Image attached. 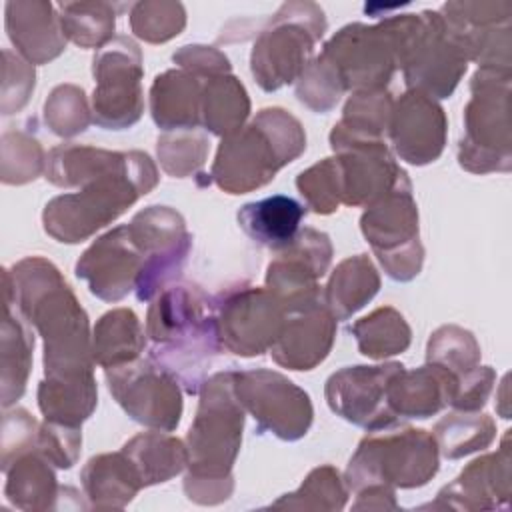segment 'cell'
I'll list each match as a JSON object with an SVG mask.
<instances>
[{
	"mask_svg": "<svg viewBox=\"0 0 512 512\" xmlns=\"http://www.w3.org/2000/svg\"><path fill=\"white\" fill-rule=\"evenodd\" d=\"M234 394L260 434L268 432L292 442L306 436L312 424L310 396L280 372L234 370Z\"/></svg>",
	"mask_w": 512,
	"mask_h": 512,
	"instance_id": "obj_14",
	"label": "cell"
},
{
	"mask_svg": "<svg viewBox=\"0 0 512 512\" xmlns=\"http://www.w3.org/2000/svg\"><path fill=\"white\" fill-rule=\"evenodd\" d=\"M172 60L180 64L184 70L194 72L202 78L218 76V74H228L230 72V62L228 58L218 52L216 48L210 46H184L182 50L174 52Z\"/></svg>",
	"mask_w": 512,
	"mask_h": 512,
	"instance_id": "obj_47",
	"label": "cell"
},
{
	"mask_svg": "<svg viewBox=\"0 0 512 512\" xmlns=\"http://www.w3.org/2000/svg\"><path fill=\"white\" fill-rule=\"evenodd\" d=\"M332 260L328 234L314 228L298 232L296 240L276 252L266 270V288L282 302L288 314L324 304L318 278H322Z\"/></svg>",
	"mask_w": 512,
	"mask_h": 512,
	"instance_id": "obj_17",
	"label": "cell"
},
{
	"mask_svg": "<svg viewBox=\"0 0 512 512\" xmlns=\"http://www.w3.org/2000/svg\"><path fill=\"white\" fill-rule=\"evenodd\" d=\"M296 188L306 200V206L316 214L336 212L342 204V182L336 158H324L300 172L296 178Z\"/></svg>",
	"mask_w": 512,
	"mask_h": 512,
	"instance_id": "obj_42",
	"label": "cell"
},
{
	"mask_svg": "<svg viewBox=\"0 0 512 512\" xmlns=\"http://www.w3.org/2000/svg\"><path fill=\"white\" fill-rule=\"evenodd\" d=\"M436 472L438 444L434 436L420 428L392 424L362 438L348 462L344 484L354 492L374 484L418 488Z\"/></svg>",
	"mask_w": 512,
	"mask_h": 512,
	"instance_id": "obj_6",
	"label": "cell"
},
{
	"mask_svg": "<svg viewBox=\"0 0 512 512\" xmlns=\"http://www.w3.org/2000/svg\"><path fill=\"white\" fill-rule=\"evenodd\" d=\"M250 100L242 82L232 74H218L204 80L200 126L226 138L244 126Z\"/></svg>",
	"mask_w": 512,
	"mask_h": 512,
	"instance_id": "obj_30",
	"label": "cell"
},
{
	"mask_svg": "<svg viewBox=\"0 0 512 512\" xmlns=\"http://www.w3.org/2000/svg\"><path fill=\"white\" fill-rule=\"evenodd\" d=\"M304 150L302 124L282 108H264L248 126L222 138L210 178L228 194H244L272 182Z\"/></svg>",
	"mask_w": 512,
	"mask_h": 512,
	"instance_id": "obj_5",
	"label": "cell"
},
{
	"mask_svg": "<svg viewBox=\"0 0 512 512\" xmlns=\"http://www.w3.org/2000/svg\"><path fill=\"white\" fill-rule=\"evenodd\" d=\"M122 450L134 462L144 488L166 482L188 466L186 446L162 432H142L128 440Z\"/></svg>",
	"mask_w": 512,
	"mask_h": 512,
	"instance_id": "obj_31",
	"label": "cell"
},
{
	"mask_svg": "<svg viewBox=\"0 0 512 512\" xmlns=\"http://www.w3.org/2000/svg\"><path fill=\"white\" fill-rule=\"evenodd\" d=\"M306 216V206L286 194H274L248 202L238 210V224L244 234L258 246L280 252L288 248Z\"/></svg>",
	"mask_w": 512,
	"mask_h": 512,
	"instance_id": "obj_25",
	"label": "cell"
},
{
	"mask_svg": "<svg viewBox=\"0 0 512 512\" xmlns=\"http://www.w3.org/2000/svg\"><path fill=\"white\" fill-rule=\"evenodd\" d=\"M222 348L238 356H260L278 340L288 312L258 286H236L214 298Z\"/></svg>",
	"mask_w": 512,
	"mask_h": 512,
	"instance_id": "obj_15",
	"label": "cell"
},
{
	"mask_svg": "<svg viewBox=\"0 0 512 512\" xmlns=\"http://www.w3.org/2000/svg\"><path fill=\"white\" fill-rule=\"evenodd\" d=\"M152 264L148 240L132 218L100 236L76 262V276L106 302L122 300L146 278Z\"/></svg>",
	"mask_w": 512,
	"mask_h": 512,
	"instance_id": "obj_12",
	"label": "cell"
},
{
	"mask_svg": "<svg viewBox=\"0 0 512 512\" xmlns=\"http://www.w3.org/2000/svg\"><path fill=\"white\" fill-rule=\"evenodd\" d=\"M458 380L448 370L426 362L416 370L404 366L388 384V404L396 418H428L450 406Z\"/></svg>",
	"mask_w": 512,
	"mask_h": 512,
	"instance_id": "obj_22",
	"label": "cell"
},
{
	"mask_svg": "<svg viewBox=\"0 0 512 512\" xmlns=\"http://www.w3.org/2000/svg\"><path fill=\"white\" fill-rule=\"evenodd\" d=\"M388 136L402 160L416 166L430 164L446 144L444 110L434 98L408 90L392 106Z\"/></svg>",
	"mask_w": 512,
	"mask_h": 512,
	"instance_id": "obj_19",
	"label": "cell"
},
{
	"mask_svg": "<svg viewBox=\"0 0 512 512\" xmlns=\"http://www.w3.org/2000/svg\"><path fill=\"white\" fill-rule=\"evenodd\" d=\"M360 230L390 278L408 282L420 274L424 248L418 238V208L406 172L382 198L366 206Z\"/></svg>",
	"mask_w": 512,
	"mask_h": 512,
	"instance_id": "obj_9",
	"label": "cell"
},
{
	"mask_svg": "<svg viewBox=\"0 0 512 512\" xmlns=\"http://www.w3.org/2000/svg\"><path fill=\"white\" fill-rule=\"evenodd\" d=\"M44 118L50 130L58 136H76L90 124V110L84 90L74 84H62L52 90L44 104Z\"/></svg>",
	"mask_w": 512,
	"mask_h": 512,
	"instance_id": "obj_43",
	"label": "cell"
},
{
	"mask_svg": "<svg viewBox=\"0 0 512 512\" xmlns=\"http://www.w3.org/2000/svg\"><path fill=\"white\" fill-rule=\"evenodd\" d=\"M470 90L458 162L474 174L508 172L512 160L510 70L480 68L472 76Z\"/></svg>",
	"mask_w": 512,
	"mask_h": 512,
	"instance_id": "obj_7",
	"label": "cell"
},
{
	"mask_svg": "<svg viewBox=\"0 0 512 512\" xmlns=\"http://www.w3.org/2000/svg\"><path fill=\"white\" fill-rule=\"evenodd\" d=\"M116 156L118 152L114 150L82 144H60L46 156V180L62 188L82 186L88 178L110 166Z\"/></svg>",
	"mask_w": 512,
	"mask_h": 512,
	"instance_id": "obj_37",
	"label": "cell"
},
{
	"mask_svg": "<svg viewBox=\"0 0 512 512\" xmlns=\"http://www.w3.org/2000/svg\"><path fill=\"white\" fill-rule=\"evenodd\" d=\"M380 288V276L366 254L342 260L332 272L322 302L336 320H346L370 302Z\"/></svg>",
	"mask_w": 512,
	"mask_h": 512,
	"instance_id": "obj_28",
	"label": "cell"
},
{
	"mask_svg": "<svg viewBox=\"0 0 512 512\" xmlns=\"http://www.w3.org/2000/svg\"><path fill=\"white\" fill-rule=\"evenodd\" d=\"M358 350L368 358H388L402 354L410 346V326L392 306L376 308L350 326Z\"/></svg>",
	"mask_w": 512,
	"mask_h": 512,
	"instance_id": "obj_35",
	"label": "cell"
},
{
	"mask_svg": "<svg viewBox=\"0 0 512 512\" xmlns=\"http://www.w3.org/2000/svg\"><path fill=\"white\" fill-rule=\"evenodd\" d=\"M8 274L20 316L44 338V376L64 380L94 374L88 316L60 270L46 258L30 256Z\"/></svg>",
	"mask_w": 512,
	"mask_h": 512,
	"instance_id": "obj_1",
	"label": "cell"
},
{
	"mask_svg": "<svg viewBox=\"0 0 512 512\" xmlns=\"http://www.w3.org/2000/svg\"><path fill=\"white\" fill-rule=\"evenodd\" d=\"M60 24L68 40L80 48H102L114 36L116 12L108 2H62Z\"/></svg>",
	"mask_w": 512,
	"mask_h": 512,
	"instance_id": "obj_36",
	"label": "cell"
},
{
	"mask_svg": "<svg viewBox=\"0 0 512 512\" xmlns=\"http://www.w3.org/2000/svg\"><path fill=\"white\" fill-rule=\"evenodd\" d=\"M144 348L146 330L130 308L110 310L94 326L92 358L104 370L140 358Z\"/></svg>",
	"mask_w": 512,
	"mask_h": 512,
	"instance_id": "obj_27",
	"label": "cell"
},
{
	"mask_svg": "<svg viewBox=\"0 0 512 512\" xmlns=\"http://www.w3.org/2000/svg\"><path fill=\"white\" fill-rule=\"evenodd\" d=\"M344 88L322 56H316L296 84V96L314 112H328L340 100Z\"/></svg>",
	"mask_w": 512,
	"mask_h": 512,
	"instance_id": "obj_44",
	"label": "cell"
},
{
	"mask_svg": "<svg viewBox=\"0 0 512 512\" xmlns=\"http://www.w3.org/2000/svg\"><path fill=\"white\" fill-rule=\"evenodd\" d=\"M80 480L92 508H124L144 488L134 462L124 450L90 458L80 472Z\"/></svg>",
	"mask_w": 512,
	"mask_h": 512,
	"instance_id": "obj_26",
	"label": "cell"
},
{
	"mask_svg": "<svg viewBox=\"0 0 512 512\" xmlns=\"http://www.w3.org/2000/svg\"><path fill=\"white\" fill-rule=\"evenodd\" d=\"M96 80L92 120L104 130H124L144 112L142 52L128 36H116L92 60Z\"/></svg>",
	"mask_w": 512,
	"mask_h": 512,
	"instance_id": "obj_11",
	"label": "cell"
},
{
	"mask_svg": "<svg viewBox=\"0 0 512 512\" xmlns=\"http://www.w3.org/2000/svg\"><path fill=\"white\" fill-rule=\"evenodd\" d=\"M6 474V498L22 510H46L54 508V500L60 496L56 476L50 462L38 452L30 450L18 456Z\"/></svg>",
	"mask_w": 512,
	"mask_h": 512,
	"instance_id": "obj_29",
	"label": "cell"
},
{
	"mask_svg": "<svg viewBox=\"0 0 512 512\" xmlns=\"http://www.w3.org/2000/svg\"><path fill=\"white\" fill-rule=\"evenodd\" d=\"M12 156L18 160H16L14 170L2 178L4 184L30 182L42 172V168L46 164V158H44V152H42V146L38 144V140L20 130L18 132L8 130L2 136V158H12Z\"/></svg>",
	"mask_w": 512,
	"mask_h": 512,
	"instance_id": "obj_45",
	"label": "cell"
},
{
	"mask_svg": "<svg viewBox=\"0 0 512 512\" xmlns=\"http://www.w3.org/2000/svg\"><path fill=\"white\" fill-rule=\"evenodd\" d=\"M400 362L378 366H346L326 380V402L344 420L372 432L398 422L388 404V384Z\"/></svg>",
	"mask_w": 512,
	"mask_h": 512,
	"instance_id": "obj_18",
	"label": "cell"
},
{
	"mask_svg": "<svg viewBox=\"0 0 512 512\" xmlns=\"http://www.w3.org/2000/svg\"><path fill=\"white\" fill-rule=\"evenodd\" d=\"M510 430L500 448L470 462L454 482L438 492L432 508L488 510L506 508L510 500Z\"/></svg>",
	"mask_w": 512,
	"mask_h": 512,
	"instance_id": "obj_20",
	"label": "cell"
},
{
	"mask_svg": "<svg viewBox=\"0 0 512 512\" xmlns=\"http://www.w3.org/2000/svg\"><path fill=\"white\" fill-rule=\"evenodd\" d=\"M80 446H82L80 426H66V424H56L46 420V424H42L38 430L36 450L56 468L66 470L72 464H76L80 456Z\"/></svg>",
	"mask_w": 512,
	"mask_h": 512,
	"instance_id": "obj_46",
	"label": "cell"
},
{
	"mask_svg": "<svg viewBox=\"0 0 512 512\" xmlns=\"http://www.w3.org/2000/svg\"><path fill=\"white\" fill-rule=\"evenodd\" d=\"M158 182L148 154L118 152L116 160L88 178L80 192L52 198L42 214L44 230L58 242L78 244L126 212Z\"/></svg>",
	"mask_w": 512,
	"mask_h": 512,
	"instance_id": "obj_4",
	"label": "cell"
},
{
	"mask_svg": "<svg viewBox=\"0 0 512 512\" xmlns=\"http://www.w3.org/2000/svg\"><path fill=\"white\" fill-rule=\"evenodd\" d=\"M94 374L82 378H44L38 386V406L48 422L80 426L96 408Z\"/></svg>",
	"mask_w": 512,
	"mask_h": 512,
	"instance_id": "obj_32",
	"label": "cell"
},
{
	"mask_svg": "<svg viewBox=\"0 0 512 512\" xmlns=\"http://www.w3.org/2000/svg\"><path fill=\"white\" fill-rule=\"evenodd\" d=\"M104 374L110 394L132 420L162 432H172L180 424V382L150 356L106 368Z\"/></svg>",
	"mask_w": 512,
	"mask_h": 512,
	"instance_id": "obj_16",
	"label": "cell"
},
{
	"mask_svg": "<svg viewBox=\"0 0 512 512\" xmlns=\"http://www.w3.org/2000/svg\"><path fill=\"white\" fill-rule=\"evenodd\" d=\"M6 30L16 50L32 64L56 58L66 46L60 16L50 2H8Z\"/></svg>",
	"mask_w": 512,
	"mask_h": 512,
	"instance_id": "obj_23",
	"label": "cell"
},
{
	"mask_svg": "<svg viewBox=\"0 0 512 512\" xmlns=\"http://www.w3.org/2000/svg\"><path fill=\"white\" fill-rule=\"evenodd\" d=\"M158 158L162 168L174 178H186L204 164L208 138L196 130H172L158 138Z\"/></svg>",
	"mask_w": 512,
	"mask_h": 512,
	"instance_id": "obj_40",
	"label": "cell"
},
{
	"mask_svg": "<svg viewBox=\"0 0 512 512\" xmlns=\"http://www.w3.org/2000/svg\"><path fill=\"white\" fill-rule=\"evenodd\" d=\"M246 410L234 394V370L216 372L200 388L196 418L186 436L184 492L198 504H218L232 494V466L240 452Z\"/></svg>",
	"mask_w": 512,
	"mask_h": 512,
	"instance_id": "obj_3",
	"label": "cell"
},
{
	"mask_svg": "<svg viewBox=\"0 0 512 512\" xmlns=\"http://www.w3.org/2000/svg\"><path fill=\"white\" fill-rule=\"evenodd\" d=\"M346 496L348 490L338 470L334 466H320L306 476L296 492L284 494V498L276 500L272 506L298 510H342Z\"/></svg>",
	"mask_w": 512,
	"mask_h": 512,
	"instance_id": "obj_39",
	"label": "cell"
},
{
	"mask_svg": "<svg viewBox=\"0 0 512 512\" xmlns=\"http://www.w3.org/2000/svg\"><path fill=\"white\" fill-rule=\"evenodd\" d=\"M132 32L152 44L178 36L186 26V12L180 2H138L130 12Z\"/></svg>",
	"mask_w": 512,
	"mask_h": 512,
	"instance_id": "obj_41",
	"label": "cell"
},
{
	"mask_svg": "<svg viewBox=\"0 0 512 512\" xmlns=\"http://www.w3.org/2000/svg\"><path fill=\"white\" fill-rule=\"evenodd\" d=\"M334 336L336 318L324 304H316L288 314L270 354L284 368L312 370L328 356Z\"/></svg>",
	"mask_w": 512,
	"mask_h": 512,
	"instance_id": "obj_21",
	"label": "cell"
},
{
	"mask_svg": "<svg viewBox=\"0 0 512 512\" xmlns=\"http://www.w3.org/2000/svg\"><path fill=\"white\" fill-rule=\"evenodd\" d=\"M202 76L188 70H166L158 74L150 88V112L158 128L196 130L200 126Z\"/></svg>",
	"mask_w": 512,
	"mask_h": 512,
	"instance_id": "obj_24",
	"label": "cell"
},
{
	"mask_svg": "<svg viewBox=\"0 0 512 512\" xmlns=\"http://www.w3.org/2000/svg\"><path fill=\"white\" fill-rule=\"evenodd\" d=\"M146 336L148 356L188 394H198L214 356L222 350L214 300L194 284L172 282L152 298Z\"/></svg>",
	"mask_w": 512,
	"mask_h": 512,
	"instance_id": "obj_2",
	"label": "cell"
},
{
	"mask_svg": "<svg viewBox=\"0 0 512 512\" xmlns=\"http://www.w3.org/2000/svg\"><path fill=\"white\" fill-rule=\"evenodd\" d=\"M432 436L438 452L456 460L476 450H484L496 436L494 420L478 410H456L436 422Z\"/></svg>",
	"mask_w": 512,
	"mask_h": 512,
	"instance_id": "obj_34",
	"label": "cell"
},
{
	"mask_svg": "<svg viewBox=\"0 0 512 512\" xmlns=\"http://www.w3.org/2000/svg\"><path fill=\"white\" fill-rule=\"evenodd\" d=\"M34 350V336L22 324V320L12 314L6 304V314L2 322V406L14 404L26 390V380L30 374Z\"/></svg>",
	"mask_w": 512,
	"mask_h": 512,
	"instance_id": "obj_33",
	"label": "cell"
},
{
	"mask_svg": "<svg viewBox=\"0 0 512 512\" xmlns=\"http://www.w3.org/2000/svg\"><path fill=\"white\" fill-rule=\"evenodd\" d=\"M324 30L326 18L318 4H282L260 30L250 54V70L260 88L274 92L298 80Z\"/></svg>",
	"mask_w": 512,
	"mask_h": 512,
	"instance_id": "obj_8",
	"label": "cell"
},
{
	"mask_svg": "<svg viewBox=\"0 0 512 512\" xmlns=\"http://www.w3.org/2000/svg\"><path fill=\"white\" fill-rule=\"evenodd\" d=\"M466 50L440 12L414 14L398 68L408 90L430 98H448L466 72Z\"/></svg>",
	"mask_w": 512,
	"mask_h": 512,
	"instance_id": "obj_10",
	"label": "cell"
},
{
	"mask_svg": "<svg viewBox=\"0 0 512 512\" xmlns=\"http://www.w3.org/2000/svg\"><path fill=\"white\" fill-rule=\"evenodd\" d=\"M426 362L448 370L460 384L480 368V346L472 332L454 324L442 326L428 340Z\"/></svg>",
	"mask_w": 512,
	"mask_h": 512,
	"instance_id": "obj_38",
	"label": "cell"
},
{
	"mask_svg": "<svg viewBox=\"0 0 512 512\" xmlns=\"http://www.w3.org/2000/svg\"><path fill=\"white\" fill-rule=\"evenodd\" d=\"M320 56L328 62L340 86L352 92L384 90L398 68L388 18L376 26H344L324 44Z\"/></svg>",
	"mask_w": 512,
	"mask_h": 512,
	"instance_id": "obj_13",
	"label": "cell"
}]
</instances>
